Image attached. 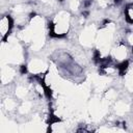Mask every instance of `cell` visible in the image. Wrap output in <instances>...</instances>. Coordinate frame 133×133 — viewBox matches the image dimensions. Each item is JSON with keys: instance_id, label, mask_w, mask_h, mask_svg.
<instances>
[{"instance_id": "1", "label": "cell", "mask_w": 133, "mask_h": 133, "mask_svg": "<svg viewBox=\"0 0 133 133\" xmlns=\"http://www.w3.org/2000/svg\"><path fill=\"white\" fill-rule=\"evenodd\" d=\"M128 67H129V61H128V60L126 59V60H123V61H122V62H120V63H116L114 68L119 70V74H120V76H124Z\"/></svg>"}, {"instance_id": "2", "label": "cell", "mask_w": 133, "mask_h": 133, "mask_svg": "<svg viewBox=\"0 0 133 133\" xmlns=\"http://www.w3.org/2000/svg\"><path fill=\"white\" fill-rule=\"evenodd\" d=\"M61 120L59 119L58 116H56V115H54L53 113H50V115H49V119H48V125L49 126H51V125H53L54 123H59Z\"/></svg>"}, {"instance_id": "3", "label": "cell", "mask_w": 133, "mask_h": 133, "mask_svg": "<svg viewBox=\"0 0 133 133\" xmlns=\"http://www.w3.org/2000/svg\"><path fill=\"white\" fill-rule=\"evenodd\" d=\"M43 88H44V94H45V96H46V98L48 100H50L51 98H52V90L49 86H47V85H45V86H43Z\"/></svg>"}, {"instance_id": "4", "label": "cell", "mask_w": 133, "mask_h": 133, "mask_svg": "<svg viewBox=\"0 0 133 133\" xmlns=\"http://www.w3.org/2000/svg\"><path fill=\"white\" fill-rule=\"evenodd\" d=\"M93 60L95 61V63H100V60H101V53H100L99 50H95V51H94Z\"/></svg>"}, {"instance_id": "5", "label": "cell", "mask_w": 133, "mask_h": 133, "mask_svg": "<svg viewBox=\"0 0 133 133\" xmlns=\"http://www.w3.org/2000/svg\"><path fill=\"white\" fill-rule=\"evenodd\" d=\"M28 70H27V66L26 65H22L20 67V73L22 74V75H25V74H27Z\"/></svg>"}, {"instance_id": "6", "label": "cell", "mask_w": 133, "mask_h": 133, "mask_svg": "<svg viewBox=\"0 0 133 133\" xmlns=\"http://www.w3.org/2000/svg\"><path fill=\"white\" fill-rule=\"evenodd\" d=\"M92 3H93V0H84V2H83V7L84 8L90 7L92 5Z\"/></svg>"}, {"instance_id": "7", "label": "cell", "mask_w": 133, "mask_h": 133, "mask_svg": "<svg viewBox=\"0 0 133 133\" xmlns=\"http://www.w3.org/2000/svg\"><path fill=\"white\" fill-rule=\"evenodd\" d=\"M82 16L84 18H87L88 16H90V12H88V11H83L82 12Z\"/></svg>"}, {"instance_id": "8", "label": "cell", "mask_w": 133, "mask_h": 133, "mask_svg": "<svg viewBox=\"0 0 133 133\" xmlns=\"http://www.w3.org/2000/svg\"><path fill=\"white\" fill-rule=\"evenodd\" d=\"M123 0H113V2H114L115 5H120V4L122 3Z\"/></svg>"}, {"instance_id": "9", "label": "cell", "mask_w": 133, "mask_h": 133, "mask_svg": "<svg viewBox=\"0 0 133 133\" xmlns=\"http://www.w3.org/2000/svg\"><path fill=\"white\" fill-rule=\"evenodd\" d=\"M36 16H37V14H36V13H31L30 15H29V19H32V18H34Z\"/></svg>"}, {"instance_id": "10", "label": "cell", "mask_w": 133, "mask_h": 133, "mask_svg": "<svg viewBox=\"0 0 133 133\" xmlns=\"http://www.w3.org/2000/svg\"><path fill=\"white\" fill-rule=\"evenodd\" d=\"M58 1H60V2H62V1H63V0H58Z\"/></svg>"}, {"instance_id": "11", "label": "cell", "mask_w": 133, "mask_h": 133, "mask_svg": "<svg viewBox=\"0 0 133 133\" xmlns=\"http://www.w3.org/2000/svg\"><path fill=\"white\" fill-rule=\"evenodd\" d=\"M132 54H133V47H132Z\"/></svg>"}]
</instances>
